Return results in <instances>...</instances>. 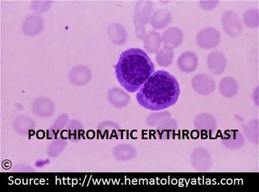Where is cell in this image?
<instances>
[{
    "instance_id": "obj_1",
    "label": "cell",
    "mask_w": 259,
    "mask_h": 192,
    "mask_svg": "<svg viewBox=\"0 0 259 192\" xmlns=\"http://www.w3.org/2000/svg\"><path fill=\"white\" fill-rule=\"evenodd\" d=\"M180 92L175 77L166 71H158L154 72L139 89L137 100L145 109L159 111L175 105Z\"/></svg>"
},
{
    "instance_id": "obj_2",
    "label": "cell",
    "mask_w": 259,
    "mask_h": 192,
    "mask_svg": "<svg viewBox=\"0 0 259 192\" xmlns=\"http://www.w3.org/2000/svg\"><path fill=\"white\" fill-rule=\"evenodd\" d=\"M154 63L140 48L123 51L115 67L117 80L127 92L138 91L154 73Z\"/></svg>"
},
{
    "instance_id": "obj_3",
    "label": "cell",
    "mask_w": 259,
    "mask_h": 192,
    "mask_svg": "<svg viewBox=\"0 0 259 192\" xmlns=\"http://www.w3.org/2000/svg\"><path fill=\"white\" fill-rule=\"evenodd\" d=\"M153 9V4L150 1H139L136 5L134 23L139 39H143L146 34V26L150 21Z\"/></svg>"
},
{
    "instance_id": "obj_4",
    "label": "cell",
    "mask_w": 259,
    "mask_h": 192,
    "mask_svg": "<svg viewBox=\"0 0 259 192\" xmlns=\"http://www.w3.org/2000/svg\"><path fill=\"white\" fill-rule=\"evenodd\" d=\"M221 40V33L216 29L212 28L203 29L198 33L196 38L198 45L207 50L216 47Z\"/></svg>"
},
{
    "instance_id": "obj_5",
    "label": "cell",
    "mask_w": 259,
    "mask_h": 192,
    "mask_svg": "<svg viewBox=\"0 0 259 192\" xmlns=\"http://www.w3.org/2000/svg\"><path fill=\"white\" fill-rule=\"evenodd\" d=\"M222 26L224 31L232 37L240 36L242 32L240 20L233 11H228L224 13L222 18Z\"/></svg>"
},
{
    "instance_id": "obj_6",
    "label": "cell",
    "mask_w": 259,
    "mask_h": 192,
    "mask_svg": "<svg viewBox=\"0 0 259 192\" xmlns=\"http://www.w3.org/2000/svg\"><path fill=\"white\" fill-rule=\"evenodd\" d=\"M192 86L194 91L202 95H210L215 89L213 79L205 74H200L194 77Z\"/></svg>"
},
{
    "instance_id": "obj_7",
    "label": "cell",
    "mask_w": 259,
    "mask_h": 192,
    "mask_svg": "<svg viewBox=\"0 0 259 192\" xmlns=\"http://www.w3.org/2000/svg\"><path fill=\"white\" fill-rule=\"evenodd\" d=\"M184 38L181 29L175 27L168 28L162 33V42L165 47L170 49L176 48L180 46Z\"/></svg>"
},
{
    "instance_id": "obj_8",
    "label": "cell",
    "mask_w": 259,
    "mask_h": 192,
    "mask_svg": "<svg viewBox=\"0 0 259 192\" xmlns=\"http://www.w3.org/2000/svg\"><path fill=\"white\" fill-rule=\"evenodd\" d=\"M207 63L211 72L213 75H219L225 71L227 60L222 52L214 51L209 54Z\"/></svg>"
},
{
    "instance_id": "obj_9",
    "label": "cell",
    "mask_w": 259,
    "mask_h": 192,
    "mask_svg": "<svg viewBox=\"0 0 259 192\" xmlns=\"http://www.w3.org/2000/svg\"><path fill=\"white\" fill-rule=\"evenodd\" d=\"M171 21V13L166 9H162L152 13L149 23L154 29L161 31L166 28Z\"/></svg>"
},
{
    "instance_id": "obj_10",
    "label": "cell",
    "mask_w": 259,
    "mask_h": 192,
    "mask_svg": "<svg viewBox=\"0 0 259 192\" xmlns=\"http://www.w3.org/2000/svg\"><path fill=\"white\" fill-rule=\"evenodd\" d=\"M177 65L182 72L191 73L196 70L198 66V57L193 52L189 51L184 52L178 57Z\"/></svg>"
},
{
    "instance_id": "obj_11",
    "label": "cell",
    "mask_w": 259,
    "mask_h": 192,
    "mask_svg": "<svg viewBox=\"0 0 259 192\" xmlns=\"http://www.w3.org/2000/svg\"><path fill=\"white\" fill-rule=\"evenodd\" d=\"M192 164L195 168L204 171L207 170L210 167L211 159L210 155L206 150L199 149L193 152L192 156Z\"/></svg>"
},
{
    "instance_id": "obj_12",
    "label": "cell",
    "mask_w": 259,
    "mask_h": 192,
    "mask_svg": "<svg viewBox=\"0 0 259 192\" xmlns=\"http://www.w3.org/2000/svg\"><path fill=\"white\" fill-rule=\"evenodd\" d=\"M142 40L144 48L149 53H157L160 48L162 38L160 34L156 31H150L145 34Z\"/></svg>"
},
{
    "instance_id": "obj_13",
    "label": "cell",
    "mask_w": 259,
    "mask_h": 192,
    "mask_svg": "<svg viewBox=\"0 0 259 192\" xmlns=\"http://www.w3.org/2000/svg\"><path fill=\"white\" fill-rule=\"evenodd\" d=\"M194 126L199 131L212 132L216 129L217 121L212 115L203 114L196 117L194 121Z\"/></svg>"
},
{
    "instance_id": "obj_14",
    "label": "cell",
    "mask_w": 259,
    "mask_h": 192,
    "mask_svg": "<svg viewBox=\"0 0 259 192\" xmlns=\"http://www.w3.org/2000/svg\"><path fill=\"white\" fill-rule=\"evenodd\" d=\"M221 94L227 98L235 97L238 91V85L235 79L231 77L223 78L219 83Z\"/></svg>"
},
{
    "instance_id": "obj_15",
    "label": "cell",
    "mask_w": 259,
    "mask_h": 192,
    "mask_svg": "<svg viewBox=\"0 0 259 192\" xmlns=\"http://www.w3.org/2000/svg\"><path fill=\"white\" fill-rule=\"evenodd\" d=\"M109 100L114 106L123 107L127 106L131 97L122 90L114 88L109 92Z\"/></svg>"
},
{
    "instance_id": "obj_16",
    "label": "cell",
    "mask_w": 259,
    "mask_h": 192,
    "mask_svg": "<svg viewBox=\"0 0 259 192\" xmlns=\"http://www.w3.org/2000/svg\"><path fill=\"white\" fill-rule=\"evenodd\" d=\"M108 34L114 43L117 45H122L127 41V32L125 29L119 24H113L111 25L108 29Z\"/></svg>"
},
{
    "instance_id": "obj_17",
    "label": "cell",
    "mask_w": 259,
    "mask_h": 192,
    "mask_svg": "<svg viewBox=\"0 0 259 192\" xmlns=\"http://www.w3.org/2000/svg\"><path fill=\"white\" fill-rule=\"evenodd\" d=\"M174 58L172 49L163 47L157 52L156 60L159 66L167 67L171 65Z\"/></svg>"
},
{
    "instance_id": "obj_18",
    "label": "cell",
    "mask_w": 259,
    "mask_h": 192,
    "mask_svg": "<svg viewBox=\"0 0 259 192\" xmlns=\"http://www.w3.org/2000/svg\"><path fill=\"white\" fill-rule=\"evenodd\" d=\"M258 15L259 13L257 10H250L244 16V23L249 28H255L257 27L259 24Z\"/></svg>"
},
{
    "instance_id": "obj_19",
    "label": "cell",
    "mask_w": 259,
    "mask_h": 192,
    "mask_svg": "<svg viewBox=\"0 0 259 192\" xmlns=\"http://www.w3.org/2000/svg\"><path fill=\"white\" fill-rule=\"evenodd\" d=\"M219 1H201L200 6L206 11H210L217 6Z\"/></svg>"
}]
</instances>
